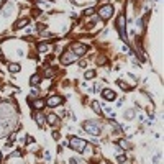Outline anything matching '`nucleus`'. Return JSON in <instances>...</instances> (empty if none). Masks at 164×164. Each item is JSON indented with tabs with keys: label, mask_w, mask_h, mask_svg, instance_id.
<instances>
[{
	"label": "nucleus",
	"mask_w": 164,
	"mask_h": 164,
	"mask_svg": "<svg viewBox=\"0 0 164 164\" xmlns=\"http://www.w3.org/2000/svg\"><path fill=\"white\" fill-rule=\"evenodd\" d=\"M85 144H87V141L82 140V138H79V136L69 138V148H72V149L77 151V153H82V151H84Z\"/></svg>",
	"instance_id": "f03ea898"
},
{
	"label": "nucleus",
	"mask_w": 164,
	"mask_h": 164,
	"mask_svg": "<svg viewBox=\"0 0 164 164\" xmlns=\"http://www.w3.org/2000/svg\"><path fill=\"white\" fill-rule=\"evenodd\" d=\"M82 128H84V130L87 131V133L95 134V136H98V134H100V131H102L100 123H98V121H95V120H87V121H84Z\"/></svg>",
	"instance_id": "f257e3e1"
},
{
	"label": "nucleus",
	"mask_w": 164,
	"mask_h": 164,
	"mask_svg": "<svg viewBox=\"0 0 164 164\" xmlns=\"http://www.w3.org/2000/svg\"><path fill=\"white\" fill-rule=\"evenodd\" d=\"M46 123H49L51 126H56V125H59V117L56 113H48L46 115Z\"/></svg>",
	"instance_id": "9d476101"
},
{
	"label": "nucleus",
	"mask_w": 164,
	"mask_h": 164,
	"mask_svg": "<svg viewBox=\"0 0 164 164\" xmlns=\"http://www.w3.org/2000/svg\"><path fill=\"white\" fill-rule=\"evenodd\" d=\"M95 75H97V72H95L94 69H90V71H87V72H85V75H84V77L87 79V81H92V79H94Z\"/></svg>",
	"instance_id": "a211bd4d"
},
{
	"label": "nucleus",
	"mask_w": 164,
	"mask_h": 164,
	"mask_svg": "<svg viewBox=\"0 0 164 164\" xmlns=\"http://www.w3.org/2000/svg\"><path fill=\"white\" fill-rule=\"evenodd\" d=\"M43 75H44V77H52V75H56V69L54 67H46Z\"/></svg>",
	"instance_id": "dca6fc26"
},
{
	"label": "nucleus",
	"mask_w": 164,
	"mask_h": 164,
	"mask_svg": "<svg viewBox=\"0 0 164 164\" xmlns=\"http://www.w3.org/2000/svg\"><path fill=\"white\" fill-rule=\"evenodd\" d=\"M92 108H94V112H95L97 115H102V108H100V105H98V102H97V100L92 102Z\"/></svg>",
	"instance_id": "f3484780"
},
{
	"label": "nucleus",
	"mask_w": 164,
	"mask_h": 164,
	"mask_svg": "<svg viewBox=\"0 0 164 164\" xmlns=\"http://www.w3.org/2000/svg\"><path fill=\"white\" fill-rule=\"evenodd\" d=\"M113 13H115V10H113V7L112 5H108V3H103V5L98 8V16H100L102 20H110L112 16H113Z\"/></svg>",
	"instance_id": "7ed1b4c3"
},
{
	"label": "nucleus",
	"mask_w": 164,
	"mask_h": 164,
	"mask_svg": "<svg viewBox=\"0 0 164 164\" xmlns=\"http://www.w3.org/2000/svg\"><path fill=\"white\" fill-rule=\"evenodd\" d=\"M44 105H46V102L41 100V98H35V100L31 102V108L35 112H39L41 108H44Z\"/></svg>",
	"instance_id": "9b49d317"
},
{
	"label": "nucleus",
	"mask_w": 164,
	"mask_h": 164,
	"mask_svg": "<svg viewBox=\"0 0 164 164\" xmlns=\"http://www.w3.org/2000/svg\"><path fill=\"white\" fill-rule=\"evenodd\" d=\"M44 102H46V105H48V107L56 108V107H59V105H62L64 98H62L61 95H51V97H49L48 100H44Z\"/></svg>",
	"instance_id": "423d86ee"
},
{
	"label": "nucleus",
	"mask_w": 164,
	"mask_h": 164,
	"mask_svg": "<svg viewBox=\"0 0 164 164\" xmlns=\"http://www.w3.org/2000/svg\"><path fill=\"white\" fill-rule=\"evenodd\" d=\"M94 12H95L94 8H87V10L84 12V15H85V16H90V15H94Z\"/></svg>",
	"instance_id": "412c9836"
},
{
	"label": "nucleus",
	"mask_w": 164,
	"mask_h": 164,
	"mask_svg": "<svg viewBox=\"0 0 164 164\" xmlns=\"http://www.w3.org/2000/svg\"><path fill=\"white\" fill-rule=\"evenodd\" d=\"M33 120L36 121V125H38L39 128H43L44 123H46V118H44V115H43L41 112H35V113H33Z\"/></svg>",
	"instance_id": "6e6552de"
},
{
	"label": "nucleus",
	"mask_w": 164,
	"mask_h": 164,
	"mask_svg": "<svg viewBox=\"0 0 164 164\" xmlns=\"http://www.w3.org/2000/svg\"><path fill=\"white\" fill-rule=\"evenodd\" d=\"M0 163H2V151H0Z\"/></svg>",
	"instance_id": "5701e85b"
},
{
	"label": "nucleus",
	"mask_w": 164,
	"mask_h": 164,
	"mask_svg": "<svg viewBox=\"0 0 164 164\" xmlns=\"http://www.w3.org/2000/svg\"><path fill=\"white\" fill-rule=\"evenodd\" d=\"M49 49H51V44H49V43H39V44H38V51L43 52V54L48 52Z\"/></svg>",
	"instance_id": "4468645a"
},
{
	"label": "nucleus",
	"mask_w": 164,
	"mask_h": 164,
	"mask_svg": "<svg viewBox=\"0 0 164 164\" xmlns=\"http://www.w3.org/2000/svg\"><path fill=\"white\" fill-rule=\"evenodd\" d=\"M26 143H35V138H33V136H28V138H26Z\"/></svg>",
	"instance_id": "4be33fe9"
},
{
	"label": "nucleus",
	"mask_w": 164,
	"mask_h": 164,
	"mask_svg": "<svg viewBox=\"0 0 164 164\" xmlns=\"http://www.w3.org/2000/svg\"><path fill=\"white\" fill-rule=\"evenodd\" d=\"M8 71L12 72V74H16V72L21 71V66H20L18 62H8Z\"/></svg>",
	"instance_id": "f8f14e48"
},
{
	"label": "nucleus",
	"mask_w": 164,
	"mask_h": 164,
	"mask_svg": "<svg viewBox=\"0 0 164 164\" xmlns=\"http://www.w3.org/2000/svg\"><path fill=\"white\" fill-rule=\"evenodd\" d=\"M117 25H118V30H120L121 36H123V38H126V31H125V28H126V16H125L123 13H121V15L118 16Z\"/></svg>",
	"instance_id": "0eeeda50"
},
{
	"label": "nucleus",
	"mask_w": 164,
	"mask_h": 164,
	"mask_svg": "<svg viewBox=\"0 0 164 164\" xmlns=\"http://www.w3.org/2000/svg\"><path fill=\"white\" fill-rule=\"evenodd\" d=\"M87 49H89V48H87L85 44H82V43H72V44H71V49H69V51L74 52L77 58H82V56L87 52Z\"/></svg>",
	"instance_id": "20e7f679"
},
{
	"label": "nucleus",
	"mask_w": 164,
	"mask_h": 164,
	"mask_svg": "<svg viewBox=\"0 0 164 164\" xmlns=\"http://www.w3.org/2000/svg\"><path fill=\"white\" fill-rule=\"evenodd\" d=\"M77 59V56L74 54V52H71V51H66V52H62L61 54V64H64V66H67V64H72V62Z\"/></svg>",
	"instance_id": "39448f33"
},
{
	"label": "nucleus",
	"mask_w": 164,
	"mask_h": 164,
	"mask_svg": "<svg viewBox=\"0 0 164 164\" xmlns=\"http://www.w3.org/2000/svg\"><path fill=\"white\" fill-rule=\"evenodd\" d=\"M118 144H120L121 148H125V149H130V148H131V144L126 143V140H120V141H118Z\"/></svg>",
	"instance_id": "6ab92c4d"
},
{
	"label": "nucleus",
	"mask_w": 164,
	"mask_h": 164,
	"mask_svg": "<svg viewBox=\"0 0 164 164\" xmlns=\"http://www.w3.org/2000/svg\"><path fill=\"white\" fill-rule=\"evenodd\" d=\"M0 56H2V51H0Z\"/></svg>",
	"instance_id": "b1692460"
},
{
	"label": "nucleus",
	"mask_w": 164,
	"mask_h": 164,
	"mask_svg": "<svg viewBox=\"0 0 164 164\" xmlns=\"http://www.w3.org/2000/svg\"><path fill=\"white\" fill-rule=\"evenodd\" d=\"M102 97L108 102H113L115 98H117V94H115V90H112V89H103V90H102Z\"/></svg>",
	"instance_id": "1a4fd4ad"
},
{
	"label": "nucleus",
	"mask_w": 164,
	"mask_h": 164,
	"mask_svg": "<svg viewBox=\"0 0 164 164\" xmlns=\"http://www.w3.org/2000/svg\"><path fill=\"white\" fill-rule=\"evenodd\" d=\"M28 23H30L28 18H21V20H18V21L15 23V26H13V28H15V30H21V28H25Z\"/></svg>",
	"instance_id": "ddd939ff"
},
{
	"label": "nucleus",
	"mask_w": 164,
	"mask_h": 164,
	"mask_svg": "<svg viewBox=\"0 0 164 164\" xmlns=\"http://www.w3.org/2000/svg\"><path fill=\"white\" fill-rule=\"evenodd\" d=\"M41 79L43 77L39 74H33L31 77H30V85H38L39 82H41Z\"/></svg>",
	"instance_id": "2eb2a0df"
},
{
	"label": "nucleus",
	"mask_w": 164,
	"mask_h": 164,
	"mask_svg": "<svg viewBox=\"0 0 164 164\" xmlns=\"http://www.w3.org/2000/svg\"><path fill=\"white\" fill-rule=\"evenodd\" d=\"M117 161H118V163H125V161H126V156H125L123 153L118 154V156H117Z\"/></svg>",
	"instance_id": "aec40b11"
}]
</instances>
